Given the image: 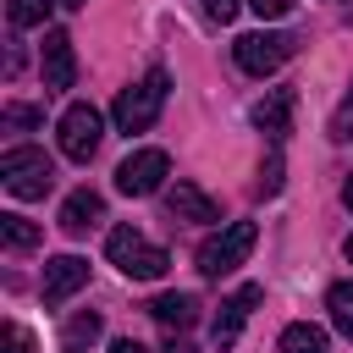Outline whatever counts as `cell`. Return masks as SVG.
Segmentation results:
<instances>
[{
  "instance_id": "1",
  "label": "cell",
  "mask_w": 353,
  "mask_h": 353,
  "mask_svg": "<svg viewBox=\"0 0 353 353\" xmlns=\"http://www.w3.org/2000/svg\"><path fill=\"white\" fill-rule=\"evenodd\" d=\"M165 94H171V77H165V66H149L132 88H121L116 94V132H149L154 121H160V110H165Z\"/></svg>"
},
{
  "instance_id": "2",
  "label": "cell",
  "mask_w": 353,
  "mask_h": 353,
  "mask_svg": "<svg viewBox=\"0 0 353 353\" xmlns=\"http://www.w3.org/2000/svg\"><path fill=\"white\" fill-rule=\"evenodd\" d=\"M105 254H110V265H116L121 276H132V281H160L165 265H171V254H165L160 243H149L138 226H116V232L105 237Z\"/></svg>"
},
{
  "instance_id": "3",
  "label": "cell",
  "mask_w": 353,
  "mask_h": 353,
  "mask_svg": "<svg viewBox=\"0 0 353 353\" xmlns=\"http://www.w3.org/2000/svg\"><path fill=\"white\" fill-rule=\"evenodd\" d=\"M0 182H6L11 199H44L55 188V160L33 143H17V149L0 154Z\"/></svg>"
},
{
  "instance_id": "4",
  "label": "cell",
  "mask_w": 353,
  "mask_h": 353,
  "mask_svg": "<svg viewBox=\"0 0 353 353\" xmlns=\"http://www.w3.org/2000/svg\"><path fill=\"white\" fill-rule=\"evenodd\" d=\"M254 243H259V226H254V221H226V226L199 248V270H204V276H226V270H237V265L254 254Z\"/></svg>"
},
{
  "instance_id": "5",
  "label": "cell",
  "mask_w": 353,
  "mask_h": 353,
  "mask_svg": "<svg viewBox=\"0 0 353 353\" xmlns=\"http://www.w3.org/2000/svg\"><path fill=\"white\" fill-rule=\"evenodd\" d=\"M292 50H298L292 33H243V39L232 44V61H237L248 77H270V72H281V66L292 61Z\"/></svg>"
},
{
  "instance_id": "6",
  "label": "cell",
  "mask_w": 353,
  "mask_h": 353,
  "mask_svg": "<svg viewBox=\"0 0 353 353\" xmlns=\"http://www.w3.org/2000/svg\"><path fill=\"white\" fill-rule=\"evenodd\" d=\"M99 138H105V116H99L88 99H77V105L61 110V154H66V160L88 165L94 149H99Z\"/></svg>"
},
{
  "instance_id": "7",
  "label": "cell",
  "mask_w": 353,
  "mask_h": 353,
  "mask_svg": "<svg viewBox=\"0 0 353 353\" xmlns=\"http://www.w3.org/2000/svg\"><path fill=\"white\" fill-rule=\"evenodd\" d=\"M165 176H171L165 149H132V154L116 165V193H127V199H149V193L165 188Z\"/></svg>"
},
{
  "instance_id": "8",
  "label": "cell",
  "mask_w": 353,
  "mask_h": 353,
  "mask_svg": "<svg viewBox=\"0 0 353 353\" xmlns=\"http://www.w3.org/2000/svg\"><path fill=\"white\" fill-rule=\"evenodd\" d=\"M265 303V287L259 281H243L232 298H221V309H215V325H210V342H215V353H226L237 336H243V325H248V314Z\"/></svg>"
},
{
  "instance_id": "9",
  "label": "cell",
  "mask_w": 353,
  "mask_h": 353,
  "mask_svg": "<svg viewBox=\"0 0 353 353\" xmlns=\"http://www.w3.org/2000/svg\"><path fill=\"white\" fill-rule=\"evenodd\" d=\"M39 66H44V94H66L77 83V55H72V33L50 28L39 44Z\"/></svg>"
},
{
  "instance_id": "10",
  "label": "cell",
  "mask_w": 353,
  "mask_h": 353,
  "mask_svg": "<svg viewBox=\"0 0 353 353\" xmlns=\"http://www.w3.org/2000/svg\"><path fill=\"white\" fill-rule=\"evenodd\" d=\"M88 287V259L83 254H55V259H44V303L55 309V303H66L72 292H83Z\"/></svg>"
},
{
  "instance_id": "11",
  "label": "cell",
  "mask_w": 353,
  "mask_h": 353,
  "mask_svg": "<svg viewBox=\"0 0 353 353\" xmlns=\"http://www.w3.org/2000/svg\"><path fill=\"white\" fill-rule=\"evenodd\" d=\"M165 204H171L176 221H193V226H215V221H221V204H215L199 182H171V188H165Z\"/></svg>"
},
{
  "instance_id": "12",
  "label": "cell",
  "mask_w": 353,
  "mask_h": 353,
  "mask_svg": "<svg viewBox=\"0 0 353 353\" xmlns=\"http://www.w3.org/2000/svg\"><path fill=\"white\" fill-rule=\"evenodd\" d=\"M99 221H105V199H99L94 188L66 193V204H61V232H66V237H88Z\"/></svg>"
},
{
  "instance_id": "13",
  "label": "cell",
  "mask_w": 353,
  "mask_h": 353,
  "mask_svg": "<svg viewBox=\"0 0 353 353\" xmlns=\"http://www.w3.org/2000/svg\"><path fill=\"white\" fill-rule=\"evenodd\" d=\"M254 127L270 132V143H281L292 132V88H270L259 105H254Z\"/></svg>"
},
{
  "instance_id": "14",
  "label": "cell",
  "mask_w": 353,
  "mask_h": 353,
  "mask_svg": "<svg viewBox=\"0 0 353 353\" xmlns=\"http://www.w3.org/2000/svg\"><path fill=\"white\" fill-rule=\"evenodd\" d=\"M149 314H154L165 331H188V325L199 320V298H193V292H160V298H149Z\"/></svg>"
},
{
  "instance_id": "15",
  "label": "cell",
  "mask_w": 353,
  "mask_h": 353,
  "mask_svg": "<svg viewBox=\"0 0 353 353\" xmlns=\"http://www.w3.org/2000/svg\"><path fill=\"white\" fill-rule=\"evenodd\" d=\"M0 243H6L11 254H28V248H39V243H44V226L11 210V215H0Z\"/></svg>"
},
{
  "instance_id": "16",
  "label": "cell",
  "mask_w": 353,
  "mask_h": 353,
  "mask_svg": "<svg viewBox=\"0 0 353 353\" xmlns=\"http://www.w3.org/2000/svg\"><path fill=\"white\" fill-rule=\"evenodd\" d=\"M281 353H331V336L320 325H309V320H292L281 331Z\"/></svg>"
},
{
  "instance_id": "17",
  "label": "cell",
  "mask_w": 353,
  "mask_h": 353,
  "mask_svg": "<svg viewBox=\"0 0 353 353\" xmlns=\"http://www.w3.org/2000/svg\"><path fill=\"white\" fill-rule=\"evenodd\" d=\"M325 309H331V325L353 342V281H336V287L325 292Z\"/></svg>"
},
{
  "instance_id": "18",
  "label": "cell",
  "mask_w": 353,
  "mask_h": 353,
  "mask_svg": "<svg viewBox=\"0 0 353 353\" xmlns=\"http://www.w3.org/2000/svg\"><path fill=\"white\" fill-rule=\"evenodd\" d=\"M50 6L55 0H6V17H11V28H39L50 17Z\"/></svg>"
},
{
  "instance_id": "19",
  "label": "cell",
  "mask_w": 353,
  "mask_h": 353,
  "mask_svg": "<svg viewBox=\"0 0 353 353\" xmlns=\"http://www.w3.org/2000/svg\"><path fill=\"white\" fill-rule=\"evenodd\" d=\"M99 331H105V320H99V314H94V309H88V314H72V320H66V331H61V336H66V347H77V342H94V336H99Z\"/></svg>"
},
{
  "instance_id": "20",
  "label": "cell",
  "mask_w": 353,
  "mask_h": 353,
  "mask_svg": "<svg viewBox=\"0 0 353 353\" xmlns=\"http://www.w3.org/2000/svg\"><path fill=\"white\" fill-rule=\"evenodd\" d=\"M39 121H44V105H6V110H0V127H6V132L39 127Z\"/></svg>"
},
{
  "instance_id": "21",
  "label": "cell",
  "mask_w": 353,
  "mask_h": 353,
  "mask_svg": "<svg viewBox=\"0 0 353 353\" xmlns=\"http://www.w3.org/2000/svg\"><path fill=\"white\" fill-rule=\"evenodd\" d=\"M259 193L270 199V193H281V149L265 160V171H259Z\"/></svg>"
},
{
  "instance_id": "22",
  "label": "cell",
  "mask_w": 353,
  "mask_h": 353,
  "mask_svg": "<svg viewBox=\"0 0 353 353\" xmlns=\"http://www.w3.org/2000/svg\"><path fill=\"white\" fill-rule=\"evenodd\" d=\"M6 353H33V331L17 325V320H6Z\"/></svg>"
},
{
  "instance_id": "23",
  "label": "cell",
  "mask_w": 353,
  "mask_h": 353,
  "mask_svg": "<svg viewBox=\"0 0 353 353\" xmlns=\"http://www.w3.org/2000/svg\"><path fill=\"white\" fill-rule=\"evenodd\" d=\"M237 11H243V0H204V17H210V22H221V28H226Z\"/></svg>"
},
{
  "instance_id": "24",
  "label": "cell",
  "mask_w": 353,
  "mask_h": 353,
  "mask_svg": "<svg viewBox=\"0 0 353 353\" xmlns=\"http://www.w3.org/2000/svg\"><path fill=\"white\" fill-rule=\"evenodd\" d=\"M248 11H254V17H265V22H276V17H287V11H292V0H248Z\"/></svg>"
},
{
  "instance_id": "25",
  "label": "cell",
  "mask_w": 353,
  "mask_h": 353,
  "mask_svg": "<svg viewBox=\"0 0 353 353\" xmlns=\"http://www.w3.org/2000/svg\"><path fill=\"white\" fill-rule=\"evenodd\" d=\"M110 353H149L143 342H132V336H121V342H110Z\"/></svg>"
},
{
  "instance_id": "26",
  "label": "cell",
  "mask_w": 353,
  "mask_h": 353,
  "mask_svg": "<svg viewBox=\"0 0 353 353\" xmlns=\"http://www.w3.org/2000/svg\"><path fill=\"white\" fill-rule=\"evenodd\" d=\"M165 353H193V342H182V336L171 331V342H165Z\"/></svg>"
},
{
  "instance_id": "27",
  "label": "cell",
  "mask_w": 353,
  "mask_h": 353,
  "mask_svg": "<svg viewBox=\"0 0 353 353\" xmlns=\"http://www.w3.org/2000/svg\"><path fill=\"white\" fill-rule=\"evenodd\" d=\"M342 204H347V210H353V176H347V182H342Z\"/></svg>"
},
{
  "instance_id": "28",
  "label": "cell",
  "mask_w": 353,
  "mask_h": 353,
  "mask_svg": "<svg viewBox=\"0 0 353 353\" xmlns=\"http://www.w3.org/2000/svg\"><path fill=\"white\" fill-rule=\"evenodd\" d=\"M342 254H347V265H353V232H347V243H342Z\"/></svg>"
},
{
  "instance_id": "29",
  "label": "cell",
  "mask_w": 353,
  "mask_h": 353,
  "mask_svg": "<svg viewBox=\"0 0 353 353\" xmlns=\"http://www.w3.org/2000/svg\"><path fill=\"white\" fill-rule=\"evenodd\" d=\"M61 6H83V0H61Z\"/></svg>"
}]
</instances>
